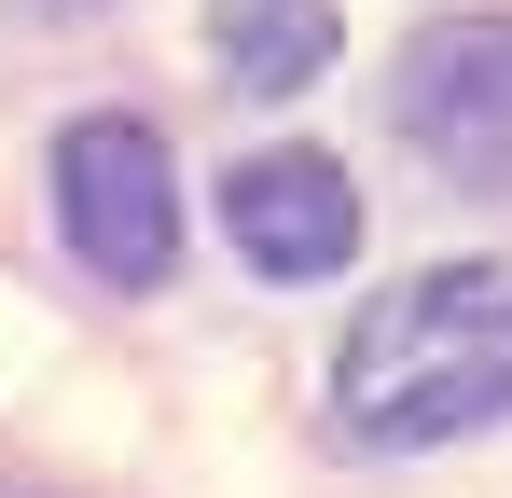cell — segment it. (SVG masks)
<instances>
[{"label": "cell", "mask_w": 512, "mask_h": 498, "mask_svg": "<svg viewBox=\"0 0 512 498\" xmlns=\"http://www.w3.org/2000/svg\"><path fill=\"white\" fill-rule=\"evenodd\" d=\"M333 415L374 457L512 415V263H429L402 291H374L333 346Z\"/></svg>", "instance_id": "6da1fadb"}, {"label": "cell", "mask_w": 512, "mask_h": 498, "mask_svg": "<svg viewBox=\"0 0 512 498\" xmlns=\"http://www.w3.org/2000/svg\"><path fill=\"white\" fill-rule=\"evenodd\" d=\"M56 222L111 291H153L180 263V180H167V139L139 111H84L56 139Z\"/></svg>", "instance_id": "7a4b0ae2"}, {"label": "cell", "mask_w": 512, "mask_h": 498, "mask_svg": "<svg viewBox=\"0 0 512 498\" xmlns=\"http://www.w3.org/2000/svg\"><path fill=\"white\" fill-rule=\"evenodd\" d=\"M388 111H402L416 166L499 194V180H512V14H443V28H416Z\"/></svg>", "instance_id": "3957f363"}, {"label": "cell", "mask_w": 512, "mask_h": 498, "mask_svg": "<svg viewBox=\"0 0 512 498\" xmlns=\"http://www.w3.org/2000/svg\"><path fill=\"white\" fill-rule=\"evenodd\" d=\"M222 236L250 249L263 277H333L360 249V180L333 153H250L222 180Z\"/></svg>", "instance_id": "277c9868"}, {"label": "cell", "mask_w": 512, "mask_h": 498, "mask_svg": "<svg viewBox=\"0 0 512 498\" xmlns=\"http://www.w3.org/2000/svg\"><path fill=\"white\" fill-rule=\"evenodd\" d=\"M208 42H222L236 97H305L346 28H333V0H208Z\"/></svg>", "instance_id": "5b68a950"}, {"label": "cell", "mask_w": 512, "mask_h": 498, "mask_svg": "<svg viewBox=\"0 0 512 498\" xmlns=\"http://www.w3.org/2000/svg\"><path fill=\"white\" fill-rule=\"evenodd\" d=\"M14 498H28V485H14Z\"/></svg>", "instance_id": "8992f818"}]
</instances>
